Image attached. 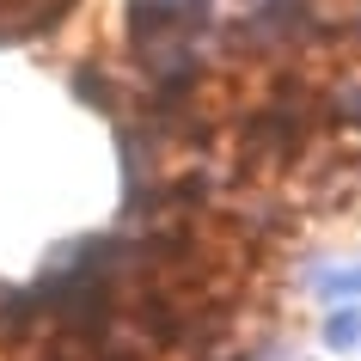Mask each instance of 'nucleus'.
Returning <instances> with one entry per match:
<instances>
[{
  "mask_svg": "<svg viewBox=\"0 0 361 361\" xmlns=\"http://www.w3.org/2000/svg\"><path fill=\"white\" fill-rule=\"evenodd\" d=\"M324 343L331 349H361V306H337L324 319Z\"/></svg>",
  "mask_w": 361,
  "mask_h": 361,
  "instance_id": "obj_1",
  "label": "nucleus"
},
{
  "mask_svg": "<svg viewBox=\"0 0 361 361\" xmlns=\"http://www.w3.org/2000/svg\"><path fill=\"white\" fill-rule=\"evenodd\" d=\"M74 86H80V98H86V104H98V111H116L111 74H98V68H80V74H74Z\"/></svg>",
  "mask_w": 361,
  "mask_h": 361,
  "instance_id": "obj_2",
  "label": "nucleus"
},
{
  "mask_svg": "<svg viewBox=\"0 0 361 361\" xmlns=\"http://www.w3.org/2000/svg\"><path fill=\"white\" fill-rule=\"evenodd\" d=\"M312 288L331 294V300H337V294H343V300H355V294H361V269H331V276H319Z\"/></svg>",
  "mask_w": 361,
  "mask_h": 361,
  "instance_id": "obj_3",
  "label": "nucleus"
},
{
  "mask_svg": "<svg viewBox=\"0 0 361 361\" xmlns=\"http://www.w3.org/2000/svg\"><path fill=\"white\" fill-rule=\"evenodd\" d=\"M0 43H6V31H0Z\"/></svg>",
  "mask_w": 361,
  "mask_h": 361,
  "instance_id": "obj_4",
  "label": "nucleus"
}]
</instances>
